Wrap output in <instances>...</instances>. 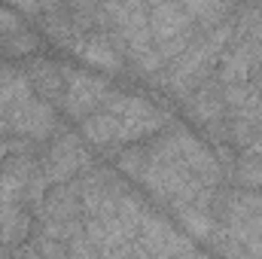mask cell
<instances>
[{"instance_id": "obj_4", "label": "cell", "mask_w": 262, "mask_h": 259, "mask_svg": "<svg viewBox=\"0 0 262 259\" xmlns=\"http://www.w3.org/2000/svg\"><path fill=\"white\" fill-rule=\"evenodd\" d=\"M6 122L15 131H21V134L40 137V134H46V131L52 128V113H49L40 101H34V98L25 95L21 101H15V104L6 110Z\"/></svg>"}, {"instance_id": "obj_5", "label": "cell", "mask_w": 262, "mask_h": 259, "mask_svg": "<svg viewBox=\"0 0 262 259\" xmlns=\"http://www.w3.org/2000/svg\"><path fill=\"white\" fill-rule=\"evenodd\" d=\"M89 162V156L82 153V146H79V140L70 134V137H61L58 143H55V149H52V156H49V171H46V180H64L70 177L79 165H85Z\"/></svg>"}, {"instance_id": "obj_1", "label": "cell", "mask_w": 262, "mask_h": 259, "mask_svg": "<svg viewBox=\"0 0 262 259\" xmlns=\"http://www.w3.org/2000/svg\"><path fill=\"white\" fill-rule=\"evenodd\" d=\"M229 34H232V28H229V25H220L213 34H207V37L195 40V43L186 49V55L177 58V64H174V82L189 79V76H195L201 67H207V61H213V55L223 49V43H226Z\"/></svg>"}, {"instance_id": "obj_3", "label": "cell", "mask_w": 262, "mask_h": 259, "mask_svg": "<svg viewBox=\"0 0 262 259\" xmlns=\"http://www.w3.org/2000/svg\"><path fill=\"white\" fill-rule=\"evenodd\" d=\"M107 101V85L98 76L89 73H70V85H67V110L73 116H85L89 110H95L98 104Z\"/></svg>"}, {"instance_id": "obj_7", "label": "cell", "mask_w": 262, "mask_h": 259, "mask_svg": "<svg viewBox=\"0 0 262 259\" xmlns=\"http://www.w3.org/2000/svg\"><path fill=\"white\" fill-rule=\"evenodd\" d=\"M34 85L43 89V92H49V95H55V89H61V76H58L55 67H49L46 61H40V64L34 67Z\"/></svg>"}, {"instance_id": "obj_2", "label": "cell", "mask_w": 262, "mask_h": 259, "mask_svg": "<svg viewBox=\"0 0 262 259\" xmlns=\"http://www.w3.org/2000/svg\"><path fill=\"white\" fill-rule=\"evenodd\" d=\"M186 25H189V15L177 0H149V31L159 43L186 37Z\"/></svg>"}, {"instance_id": "obj_8", "label": "cell", "mask_w": 262, "mask_h": 259, "mask_svg": "<svg viewBox=\"0 0 262 259\" xmlns=\"http://www.w3.org/2000/svg\"><path fill=\"white\" fill-rule=\"evenodd\" d=\"M253 149H256V153H262V140H256V143H253Z\"/></svg>"}, {"instance_id": "obj_6", "label": "cell", "mask_w": 262, "mask_h": 259, "mask_svg": "<svg viewBox=\"0 0 262 259\" xmlns=\"http://www.w3.org/2000/svg\"><path fill=\"white\" fill-rule=\"evenodd\" d=\"M76 52L89 61V64H98V67H110L116 70L119 67V55L113 52V46H107V40H85L76 46Z\"/></svg>"}]
</instances>
